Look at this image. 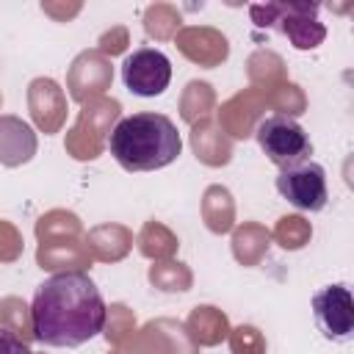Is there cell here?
<instances>
[{"label":"cell","mask_w":354,"mask_h":354,"mask_svg":"<svg viewBox=\"0 0 354 354\" xmlns=\"http://www.w3.org/2000/svg\"><path fill=\"white\" fill-rule=\"evenodd\" d=\"M105 299L83 271L47 277L30 301V332L41 346L77 348L105 329Z\"/></svg>","instance_id":"1"},{"label":"cell","mask_w":354,"mask_h":354,"mask_svg":"<svg viewBox=\"0 0 354 354\" xmlns=\"http://www.w3.org/2000/svg\"><path fill=\"white\" fill-rule=\"evenodd\" d=\"M108 152L124 171H155L180 158L183 138L166 113L144 111L113 124L108 133Z\"/></svg>","instance_id":"2"},{"label":"cell","mask_w":354,"mask_h":354,"mask_svg":"<svg viewBox=\"0 0 354 354\" xmlns=\"http://www.w3.org/2000/svg\"><path fill=\"white\" fill-rule=\"evenodd\" d=\"M254 138H257L260 149L266 152V158L277 169L296 166L301 160H310V155H313V141H310L307 130L288 113L266 116L257 124Z\"/></svg>","instance_id":"3"},{"label":"cell","mask_w":354,"mask_h":354,"mask_svg":"<svg viewBox=\"0 0 354 354\" xmlns=\"http://www.w3.org/2000/svg\"><path fill=\"white\" fill-rule=\"evenodd\" d=\"M277 191H279V196L288 205H293L296 210H307V213H318L329 202L326 171L313 158L310 160H301L296 166L279 169V174H277Z\"/></svg>","instance_id":"4"},{"label":"cell","mask_w":354,"mask_h":354,"mask_svg":"<svg viewBox=\"0 0 354 354\" xmlns=\"http://www.w3.org/2000/svg\"><path fill=\"white\" fill-rule=\"evenodd\" d=\"M122 83L136 97H158L171 83V61L158 47H138L122 61Z\"/></svg>","instance_id":"5"},{"label":"cell","mask_w":354,"mask_h":354,"mask_svg":"<svg viewBox=\"0 0 354 354\" xmlns=\"http://www.w3.org/2000/svg\"><path fill=\"white\" fill-rule=\"evenodd\" d=\"M313 318L318 332L332 343H348L354 337V299L343 282L326 285L313 293Z\"/></svg>","instance_id":"6"},{"label":"cell","mask_w":354,"mask_h":354,"mask_svg":"<svg viewBox=\"0 0 354 354\" xmlns=\"http://www.w3.org/2000/svg\"><path fill=\"white\" fill-rule=\"evenodd\" d=\"M36 152V133L28 122L17 116H0V163L19 166Z\"/></svg>","instance_id":"7"},{"label":"cell","mask_w":354,"mask_h":354,"mask_svg":"<svg viewBox=\"0 0 354 354\" xmlns=\"http://www.w3.org/2000/svg\"><path fill=\"white\" fill-rule=\"evenodd\" d=\"M0 354H33L25 340H19L14 332L0 329Z\"/></svg>","instance_id":"8"}]
</instances>
